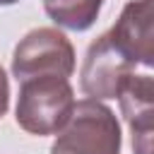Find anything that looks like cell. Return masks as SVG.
I'll return each mask as SVG.
<instances>
[{
  "instance_id": "2",
  "label": "cell",
  "mask_w": 154,
  "mask_h": 154,
  "mask_svg": "<svg viewBox=\"0 0 154 154\" xmlns=\"http://www.w3.org/2000/svg\"><path fill=\"white\" fill-rule=\"evenodd\" d=\"M51 154H120V128L113 111L94 99L75 103Z\"/></svg>"
},
{
  "instance_id": "9",
  "label": "cell",
  "mask_w": 154,
  "mask_h": 154,
  "mask_svg": "<svg viewBox=\"0 0 154 154\" xmlns=\"http://www.w3.org/2000/svg\"><path fill=\"white\" fill-rule=\"evenodd\" d=\"M12 2H19V0H0V5H12Z\"/></svg>"
},
{
  "instance_id": "1",
  "label": "cell",
  "mask_w": 154,
  "mask_h": 154,
  "mask_svg": "<svg viewBox=\"0 0 154 154\" xmlns=\"http://www.w3.org/2000/svg\"><path fill=\"white\" fill-rule=\"evenodd\" d=\"M75 111L72 87L65 77L41 75L19 82L17 123L31 135L60 132Z\"/></svg>"
},
{
  "instance_id": "3",
  "label": "cell",
  "mask_w": 154,
  "mask_h": 154,
  "mask_svg": "<svg viewBox=\"0 0 154 154\" xmlns=\"http://www.w3.org/2000/svg\"><path fill=\"white\" fill-rule=\"evenodd\" d=\"M75 70V51L65 34L55 29H34L14 48L12 72L17 82L41 75L70 77Z\"/></svg>"
},
{
  "instance_id": "6",
  "label": "cell",
  "mask_w": 154,
  "mask_h": 154,
  "mask_svg": "<svg viewBox=\"0 0 154 154\" xmlns=\"http://www.w3.org/2000/svg\"><path fill=\"white\" fill-rule=\"evenodd\" d=\"M152 96L154 82L149 75H130L120 91V108L132 130V147L135 154H152Z\"/></svg>"
},
{
  "instance_id": "7",
  "label": "cell",
  "mask_w": 154,
  "mask_h": 154,
  "mask_svg": "<svg viewBox=\"0 0 154 154\" xmlns=\"http://www.w3.org/2000/svg\"><path fill=\"white\" fill-rule=\"evenodd\" d=\"M48 17L72 31H84L94 24L103 0H43Z\"/></svg>"
},
{
  "instance_id": "4",
  "label": "cell",
  "mask_w": 154,
  "mask_h": 154,
  "mask_svg": "<svg viewBox=\"0 0 154 154\" xmlns=\"http://www.w3.org/2000/svg\"><path fill=\"white\" fill-rule=\"evenodd\" d=\"M135 72V65L111 43L108 34L99 36L84 58L82 91L91 99H116L123 82Z\"/></svg>"
},
{
  "instance_id": "8",
  "label": "cell",
  "mask_w": 154,
  "mask_h": 154,
  "mask_svg": "<svg viewBox=\"0 0 154 154\" xmlns=\"http://www.w3.org/2000/svg\"><path fill=\"white\" fill-rule=\"evenodd\" d=\"M7 103H10V87H7L5 70L0 67V118L5 116V111H7Z\"/></svg>"
},
{
  "instance_id": "5",
  "label": "cell",
  "mask_w": 154,
  "mask_h": 154,
  "mask_svg": "<svg viewBox=\"0 0 154 154\" xmlns=\"http://www.w3.org/2000/svg\"><path fill=\"white\" fill-rule=\"evenodd\" d=\"M154 7L152 0H132L125 5L120 19L108 34L111 43L137 67H152L154 63Z\"/></svg>"
}]
</instances>
